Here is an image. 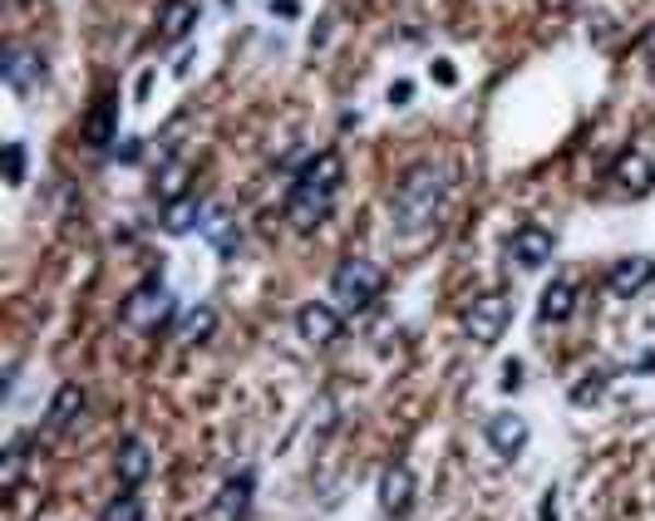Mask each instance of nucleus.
<instances>
[{"label": "nucleus", "instance_id": "obj_2", "mask_svg": "<svg viewBox=\"0 0 655 521\" xmlns=\"http://www.w3.org/2000/svg\"><path fill=\"white\" fill-rule=\"evenodd\" d=\"M379 291H385V271H379L375 261H365V256L340 261L336 275H330V295H336V305L340 310H350V315L370 310V305L379 300Z\"/></svg>", "mask_w": 655, "mask_h": 521}, {"label": "nucleus", "instance_id": "obj_18", "mask_svg": "<svg viewBox=\"0 0 655 521\" xmlns=\"http://www.w3.org/2000/svg\"><path fill=\"white\" fill-rule=\"evenodd\" d=\"M198 222H202L198 192H188V197H178V202H168V212H163V232H168V236H188Z\"/></svg>", "mask_w": 655, "mask_h": 521}, {"label": "nucleus", "instance_id": "obj_11", "mask_svg": "<svg viewBox=\"0 0 655 521\" xmlns=\"http://www.w3.org/2000/svg\"><path fill=\"white\" fill-rule=\"evenodd\" d=\"M379 507H385V517H409V507H414V472L405 462L385 467V477H379Z\"/></svg>", "mask_w": 655, "mask_h": 521}, {"label": "nucleus", "instance_id": "obj_17", "mask_svg": "<svg viewBox=\"0 0 655 521\" xmlns=\"http://www.w3.org/2000/svg\"><path fill=\"white\" fill-rule=\"evenodd\" d=\"M572 310H576V285L572 281H552L542 291V300H537V320L542 324H562Z\"/></svg>", "mask_w": 655, "mask_h": 521}, {"label": "nucleus", "instance_id": "obj_25", "mask_svg": "<svg viewBox=\"0 0 655 521\" xmlns=\"http://www.w3.org/2000/svg\"><path fill=\"white\" fill-rule=\"evenodd\" d=\"M517 383H523V364L507 359V364H503V389H517Z\"/></svg>", "mask_w": 655, "mask_h": 521}, {"label": "nucleus", "instance_id": "obj_1", "mask_svg": "<svg viewBox=\"0 0 655 521\" xmlns=\"http://www.w3.org/2000/svg\"><path fill=\"white\" fill-rule=\"evenodd\" d=\"M448 192V173L438 163H414L405 177H399L395 197H389V206H395V222L405 226V232H419V226L434 222L438 202H444Z\"/></svg>", "mask_w": 655, "mask_h": 521}, {"label": "nucleus", "instance_id": "obj_5", "mask_svg": "<svg viewBox=\"0 0 655 521\" xmlns=\"http://www.w3.org/2000/svg\"><path fill=\"white\" fill-rule=\"evenodd\" d=\"M330 202H336V192H326V187L291 182V192H286V222L296 226V232H316V226L330 216Z\"/></svg>", "mask_w": 655, "mask_h": 521}, {"label": "nucleus", "instance_id": "obj_9", "mask_svg": "<svg viewBox=\"0 0 655 521\" xmlns=\"http://www.w3.org/2000/svg\"><path fill=\"white\" fill-rule=\"evenodd\" d=\"M483 433H488V448L498 452V458H517V452L527 448V418H517V413H493V418L483 423Z\"/></svg>", "mask_w": 655, "mask_h": 521}, {"label": "nucleus", "instance_id": "obj_10", "mask_svg": "<svg viewBox=\"0 0 655 521\" xmlns=\"http://www.w3.org/2000/svg\"><path fill=\"white\" fill-rule=\"evenodd\" d=\"M252 492H257V472L242 467L237 477L218 492V501H212V521H242L247 517V507H252Z\"/></svg>", "mask_w": 655, "mask_h": 521}, {"label": "nucleus", "instance_id": "obj_26", "mask_svg": "<svg viewBox=\"0 0 655 521\" xmlns=\"http://www.w3.org/2000/svg\"><path fill=\"white\" fill-rule=\"evenodd\" d=\"M409 94H414V84H405V79H399V84L389 88V104H409Z\"/></svg>", "mask_w": 655, "mask_h": 521}, {"label": "nucleus", "instance_id": "obj_7", "mask_svg": "<svg viewBox=\"0 0 655 521\" xmlns=\"http://www.w3.org/2000/svg\"><path fill=\"white\" fill-rule=\"evenodd\" d=\"M296 330L306 344H336L340 340V310L326 300H311L296 310Z\"/></svg>", "mask_w": 655, "mask_h": 521}, {"label": "nucleus", "instance_id": "obj_19", "mask_svg": "<svg viewBox=\"0 0 655 521\" xmlns=\"http://www.w3.org/2000/svg\"><path fill=\"white\" fill-rule=\"evenodd\" d=\"M40 74H45L40 55H31V49H11V55H5V84L11 88H31Z\"/></svg>", "mask_w": 655, "mask_h": 521}, {"label": "nucleus", "instance_id": "obj_16", "mask_svg": "<svg viewBox=\"0 0 655 521\" xmlns=\"http://www.w3.org/2000/svg\"><path fill=\"white\" fill-rule=\"evenodd\" d=\"M611 177L625 187V192H651V187H655V163L641 153V147H631V153L616 157Z\"/></svg>", "mask_w": 655, "mask_h": 521}, {"label": "nucleus", "instance_id": "obj_3", "mask_svg": "<svg viewBox=\"0 0 655 521\" xmlns=\"http://www.w3.org/2000/svg\"><path fill=\"white\" fill-rule=\"evenodd\" d=\"M507 320H513V305H507V295H498V291L493 295H478V300L464 310V334L488 350V344L503 340Z\"/></svg>", "mask_w": 655, "mask_h": 521}, {"label": "nucleus", "instance_id": "obj_24", "mask_svg": "<svg viewBox=\"0 0 655 521\" xmlns=\"http://www.w3.org/2000/svg\"><path fill=\"white\" fill-rule=\"evenodd\" d=\"M5 177H11V182H21V177H25V147L21 143L5 147Z\"/></svg>", "mask_w": 655, "mask_h": 521}, {"label": "nucleus", "instance_id": "obj_27", "mask_svg": "<svg viewBox=\"0 0 655 521\" xmlns=\"http://www.w3.org/2000/svg\"><path fill=\"white\" fill-rule=\"evenodd\" d=\"M434 74H438V84H454V64H448V59H438Z\"/></svg>", "mask_w": 655, "mask_h": 521}, {"label": "nucleus", "instance_id": "obj_28", "mask_svg": "<svg viewBox=\"0 0 655 521\" xmlns=\"http://www.w3.org/2000/svg\"><path fill=\"white\" fill-rule=\"evenodd\" d=\"M542 521H557V497L547 492V501H542Z\"/></svg>", "mask_w": 655, "mask_h": 521}, {"label": "nucleus", "instance_id": "obj_23", "mask_svg": "<svg viewBox=\"0 0 655 521\" xmlns=\"http://www.w3.org/2000/svg\"><path fill=\"white\" fill-rule=\"evenodd\" d=\"M25 448H31V438H15L11 448H5V487H15L25 472Z\"/></svg>", "mask_w": 655, "mask_h": 521}, {"label": "nucleus", "instance_id": "obj_12", "mask_svg": "<svg viewBox=\"0 0 655 521\" xmlns=\"http://www.w3.org/2000/svg\"><path fill=\"white\" fill-rule=\"evenodd\" d=\"M198 25V0H163L159 10V39L163 45H183Z\"/></svg>", "mask_w": 655, "mask_h": 521}, {"label": "nucleus", "instance_id": "obj_21", "mask_svg": "<svg viewBox=\"0 0 655 521\" xmlns=\"http://www.w3.org/2000/svg\"><path fill=\"white\" fill-rule=\"evenodd\" d=\"M202 232L212 236V246H218V251H232V246H237V222H232L227 212H212L208 222H202Z\"/></svg>", "mask_w": 655, "mask_h": 521}, {"label": "nucleus", "instance_id": "obj_20", "mask_svg": "<svg viewBox=\"0 0 655 521\" xmlns=\"http://www.w3.org/2000/svg\"><path fill=\"white\" fill-rule=\"evenodd\" d=\"M212 330H218V310H212V305H198V310L183 320V340H192V344H202Z\"/></svg>", "mask_w": 655, "mask_h": 521}, {"label": "nucleus", "instance_id": "obj_8", "mask_svg": "<svg viewBox=\"0 0 655 521\" xmlns=\"http://www.w3.org/2000/svg\"><path fill=\"white\" fill-rule=\"evenodd\" d=\"M651 281H655V261H651V256H625V261H616L611 271H606V291L621 295V300L641 295Z\"/></svg>", "mask_w": 655, "mask_h": 521}, {"label": "nucleus", "instance_id": "obj_14", "mask_svg": "<svg viewBox=\"0 0 655 521\" xmlns=\"http://www.w3.org/2000/svg\"><path fill=\"white\" fill-rule=\"evenodd\" d=\"M114 138H119V98L104 94L100 104L90 108V118H84V143H90V147H109Z\"/></svg>", "mask_w": 655, "mask_h": 521}, {"label": "nucleus", "instance_id": "obj_13", "mask_svg": "<svg viewBox=\"0 0 655 521\" xmlns=\"http://www.w3.org/2000/svg\"><path fill=\"white\" fill-rule=\"evenodd\" d=\"M80 413H84V389H80V383H60L55 399H50V413H45V428H50V433H70L74 423H80Z\"/></svg>", "mask_w": 655, "mask_h": 521}, {"label": "nucleus", "instance_id": "obj_15", "mask_svg": "<svg viewBox=\"0 0 655 521\" xmlns=\"http://www.w3.org/2000/svg\"><path fill=\"white\" fill-rule=\"evenodd\" d=\"M149 467H153L149 442H143V438H124L119 452H114V472H119L124 487H139V482L149 477Z\"/></svg>", "mask_w": 655, "mask_h": 521}, {"label": "nucleus", "instance_id": "obj_4", "mask_svg": "<svg viewBox=\"0 0 655 521\" xmlns=\"http://www.w3.org/2000/svg\"><path fill=\"white\" fill-rule=\"evenodd\" d=\"M173 315V295L163 281H143L129 291V300H124V324H133V330H159L163 320Z\"/></svg>", "mask_w": 655, "mask_h": 521}, {"label": "nucleus", "instance_id": "obj_22", "mask_svg": "<svg viewBox=\"0 0 655 521\" xmlns=\"http://www.w3.org/2000/svg\"><path fill=\"white\" fill-rule=\"evenodd\" d=\"M100 521H143V501L133 497V487L124 492V497H114L109 507H104V517Z\"/></svg>", "mask_w": 655, "mask_h": 521}, {"label": "nucleus", "instance_id": "obj_6", "mask_svg": "<svg viewBox=\"0 0 655 521\" xmlns=\"http://www.w3.org/2000/svg\"><path fill=\"white\" fill-rule=\"evenodd\" d=\"M507 256H513L523 271H537V265L552 261V232H547V226H537V222L517 226L513 241H507Z\"/></svg>", "mask_w": 655, "mask_h": 521}]
</instances>
